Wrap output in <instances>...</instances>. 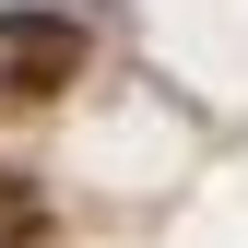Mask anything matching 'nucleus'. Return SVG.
Instances as JSON below:
<instances>
[{
    "mask_svg": "<svg viewBox=\"0 0 248 248\" xmlns=\"http://www.w3.org/2000/svg\"><path fill=\"white\" fill-rule=\"evenodd\" d=\"M0 59H12V95H59L83 71V24H47V12H0Z\"/></svg>",
    "mask_w": 248,
    "mask_h": 248,
    "instance_id": "f257e3e1",
    "label": "nucleus"
}]
</instances>
